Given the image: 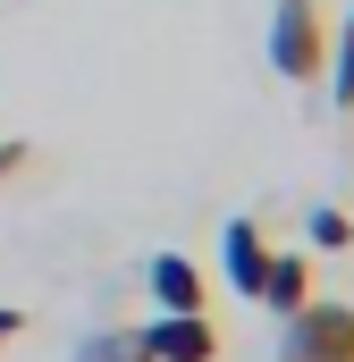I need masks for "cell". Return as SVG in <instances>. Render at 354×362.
<instances>
[{
  "label": "cell",
  "instance_id": "8",
  "mask_svg": "<svg viewBox=\"0 0 354 362\" xmlns=\"http://www.w3.org/2000/svg\"><path fill=\"white\" fill-rule=\"evenodd\" d=\"M329 93H338V110H354V8H346V25L329 34Z\"/></svg>",
  "mask_w": 354,
  "mask_h": 362
},
{
  "label": "cell",
  "instance_id": "10",
  "mask_svg": "<svg viewBox=\"0 0 354 362\" xmlns=\"http://www.w3.org/2000/svg\"><path fill=\"white\" fill-rule=\"evenodd\" d=\"M25 160H34V152H25V144H0V177H17V169H25Z\"/></svg>",
  "mask_w": 354,
  "mask_h": 362
},
{
  "label": "cell",
  "instance_id": "2",
  "mask_svg": "<svg viewBox=\"0 0 354 362\" xmlns=\"http://www.w3.org/2000/svg\"><path fill=\"white\" fill-rule=\"evenodd\" d=\"M278 362H354V303H304L278 320Z\"/></svg>",
  "mask_w": 354,
  "mask_h": 362
},
{
  "label": "cell",
  "instance_id": "1",
  "mask_svg": "<svg viewBox=\"0 0 354 362\" xmlns=\"http://www.w3.org/2000/svg\"><path fill=\"white\" fill-rule=\"evenodd\" d=\"M270 68H278L287 85H321V76H329L321 0H270Z\"/></svg>",
  "mask_w": 354,
  "mask_h": 362
},
{
  "label": "cell",
  "instance_id": "9",
  "mask_svg": "<svg viewBox=\"0 0 354 362\" xmlns=\"http://www.w3.org/2000/svg\"><path fill=\"white\" fill-rule=\"evenodd\" d=\"M312 245H321V253H346V245H354V219L338 211V202H321V211H312Z\"/></svg>",
  "mask_w": 354,
  "mask_h": 362
},
{
  "label": "cell",
  "instance_id": "5",
  "mask_svg": "<svg viewBox=\"0 0 354 362\" xmlns=\"http://www.w3.org/2000/svg\"><path fill=\"white\" fill-rule=\"evenodd\" d=\"M144 286H152V303H161V312H202V295H211V286H202V270H194L185 253H152Z\"/></svg>",
  "mask_w": 354,
  "mask_h": 362
},
{
  "label": "cell",
  "instance_id": "7",
  "mask_svg": "<svg viewBox=\"0 0 354 362\" xmlns=\"http://www.w3.org/2000/svg\"><path fill=\"white\" fill-rule=\"evenodd\" d=\"M76 362H152V354H144V329H93Z\"/></svg>",
  "mask_w": 354,
  "mask_h": 362
},
{
  "label": "cell",
  "instance_id": "3",
  "mask_svg": "<svg viewBox=\"0 0 354 362\" xmlns=\"http://www.w3.org/2000/svg\"><path fill=\"white\" fill-rule=\"evenodd\" d=\"M144 354L152 362H211L219 354V329H211V312H161L144 329Z\"/></svg>",
  "mask_w": 354,
  "mask_h": 362
},
{
  "label": "cell",
  "instance_id": "11",
  "mask_svg": "<svg viewBox=\"0 0 354 362\" xmlns=\"http://www.w3.org/2000/svg\"><path fill=\"white\" fill-rule=\"evenodd\" d=\"M8 337H17V312H0V346H8Z\"/></svg>",
  "mask_w": 354,
  "mask_h": 362
},
{
  "label": "cell",
  "instance_id": "4",
  "mask_svg": "<svg viewBox=\"0 0 354 362\" xmlns=\"http://www.w3.org/2000/svg\"><path fill=\"white\" fill-rule=\"evenodd\" d=\"M219 262H228V286H236V295H262V270H270V236H262V219H228Z\"/></svg>",
  "mask_w": 354,
  "mask_h": 362
},
{
  "label": "cell",
  "instance_id": "6",
  "mask_svg": "<svg viewBox=\"0 0 354 362\" xmlns=\"http://www.w3.org/2000/svg\"><path fill=\"white\" fill-rule=\"evenodd\" d=\"M262 303L287 320V312H304L312 303V262L304 253H270V270H262Z\"/></svg>",
  "mask_w": 354,
  "mask_h": 362
}]
</instances>
